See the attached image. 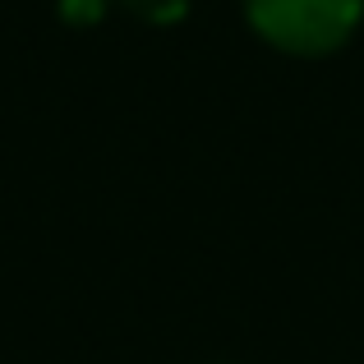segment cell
Listing matches in <instances>:
<instances>
[{"label":"cell","mask_w":364,"mask_h":364,"mask_svg":"<svg viewBox=\"0 0 364 364\" xmlns=\"http://www.w3.org/2000/svg\"><path fill=\"white\" fill-rule=\"evenodd\" d=\"M254 28L295 55H323L350 37L364 0H245Z\"/></svg>","instance_id":"obj_1"},{"label":"cell","mask_w":364,"mask_h":364,"mask_svg":"<svg viewBox=\"0 0 364 364\" xmlns=\"http://www.w3.org/2000/svg\"><path fill=\"white\" fill-rule=\"evenodd\" d=\"M124 5H129L139 18H148V23H171V18L185 14L189 0H124Z\"/></svg>","instance_id":"obj_2"}]
</instances>
